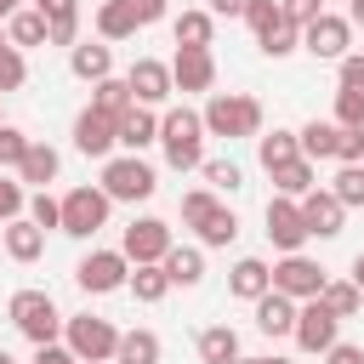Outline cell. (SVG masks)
I'll return each mask as SVG.
<instances>
[{
    "instance_id": "e0dca14e",
    "label": "cell",
    "mask_w": 364,
    "mask_h": 364,
    "mask_svg": "<svg viewBox=\"0 0 364 364\" xmlns=\"http://www.w3.org/2000/svg\"><path fill=\"white\" fill-rule=\"evenodd\" d=\"M256 307V330L262 336H296V313H301V301L296 296H284V290H267L262 301H250Z\"/></svg>"
},
{
    "instance_id": "7402d4cb",
    "label": "cell",
    "mask_w": 364,
    "mask_h": 364,
    "mask_svg": "<svg viewBox=\"0 0 364 364\" xmlns=\"http://www.w3.org/2000/svg\"><path fill=\"white\" fill-rule=\"evenodd\" d=\"M256 46H262V57H273V63H279V57H290V51H301V23L279 11V17H273V23L262 28V34H256Z\"/></svg>"
},
{
    "instance_id": "c3c4849f",
    "label": "cell",
    "mask_w": 364,
    "mask_h": 364,
    "mask_svg": "<svg viewBox=\"0 0 364 364\" xmlns=\"http://www.w3.org/2000/svg\"><path fill=\"white\" fill-rule=\"evenodd\" d=\"M34 364H85L74 347H57V341H46V347H34Z\"/></svg>"
},
{
    "instance_id": "83f0119b",
    "label": "cell",
    "mask_w": 364,
    "mask_h": 364,
    "mask_svg": "<svg viewBox=\"0 0 364 364\" xmlns=\"http://www.w3.org/2000/svg\"><path fill=\"white\" fill-rule=\"evenodd\" d=\"M57 148L51 142H28V154H23V165H17V176L23 182H34V188H46V182H57Z\"/></svg>"
},
{
    "instance_id": "ffe728a7",
    "label": "cell",
    "mask_w": 364,
    "mask_h": 364,
    "mask_svg": "<svg viewBox=\"0 0 364 364\" xmlns=\"http://www.w3.org/2000/svg\"><path fill=\"white\" fill-rule=\"evenodd\" d=\"M34 11L51 23V46H80V0H34Z\"/></svg>"
},
{
    "instance_id": "7bdbcfd3",
    "label": "cell",
    "mask_w": 364,
    "mask_h": 364,
    "mask_svg": "<svg viewBox=\"0 0 364 364\" xmlns=\"http://www.w3.org/2000/svg\"><path fill=\"white\" fill-rule=\"evenodd\" d=\"M28 216H34L40 228H63V199H51V193L40 188V193L28 199Z\"/></svg>"
},
{
    "instance_id": "9c48e42d",
    "label": "cell",
    "mask_w": 364,
    "mask_h": 364,
    "mask_svg": "<svg viewBox=\"0 0 364 364\" xmlns=\"http://www.w3.org/2000/svg\"><path fill=\"white\" fill-rule=\"evenodd\" d=\"M324 267L313 262V256H301V250H290L284 262H273V290H284V296H296V301H313L318 290H324Z\"/></svg>"
},
{
    "instance_id": "b9f144b4",
    "label": "cell",
    "mask_w": 364,
    "mask_h": 364,
    "mask_svg": "<svg viewBox=\"0 0 364 364\" xmlns=\"http://www.w3.org/2000/svg\"><path fill=\"white\" fill-rule=\"evenodd\" d=\"M23 205H28L23 176H17V182H11V176H0V222H17V216H23Z\"/></svg>"
},
{
    "instance_id": "816d5d0a",
    "label": "cell",
    "mask_w": 364,
    "mask_h": 364,
    "mask_svg": "<svg viewBox=\"0 0 364 364\" xmlns=\"http://www.w3.org/2000/svg\"><path fill=\"white\" fill-rule=\"evenodd\" d=\"M324 364H364V347H347V341H336V347L324 353Z\"/></svg>"
},
{
    "instance_id": "bcb514c9",
    "label": "cell",
    "mask_w": 364,
    "mask_h": 364,
    "mask_svg": "<svg viewBox=\"0 0 364 364\" xmlns=\"http://www.w3.org/2000/svg\"><path fill=\"white\" fill-rule=\"evenodd\" d=\"M279 11H284V6H279V0H250V11H245V23H250V28H256V34H262V28H267V23H273V17H279Z\"/></svg>"
},
{
    "instance_id": "74e56055",
    "label": "cell",
    "mask_w": 364,
    "mask_h": 364,
    "mask_svg": "<svg viewBox=\"0 0 364 364\" xmlns=\"http://www.w3.org/2000/svg\"><path fill=\"white\" fill-rule=\"evenodd\" d=\"M199 171H205V182H210L216 193H239V188H245V171H239L233 159H205Z\"/></svg>"
},
{
    "instance_id": "6f0895ef",
    "label": "cell",
    "mask_w": 364,
    "mask_h": 364,
    "mask_svg": "<svg viewBox=\"0 0 364 364\" xmlns=\"http://www.w3.org/2000/svg\"><path fill=\"white\" fill-rule=\"evenodd\" d=\"M11 11H17V0H0V23H6V17H11Z\"/></svg>"
},
{
    "instance_id": "4fadbf2b",
    "label": "cell",
    "mask_w": 364,
    "mask_h": 364,
    "mask_svg": "<svg viewBox=\"0 0 364 364\" xmlns=\"http://www.w3.org/2000/svg\"><path fill=\"white\" fill-rule=\"evenodd\" d=\"M336 324H341V318H336L318 296L301 301V313H296V347H301V353H330V347H336Z\"/></svg>"
},
{
    "instance_id": "277c9868",
    "label": "cell",
    "mask_w": 364,
    "mask_h": 364,
    "mask_svg": "<svg viewBox=\"0 0 364 364\" xmlns=\"http://www.w3.org/2000/svg\"><path fill=\"white\" fill-rule=\"evenodd\" d=\"M11 324H17L34 347H46V341H57V336H63V324H68V318L57 313V301H51L46 290H17V296H11Z\"/></svg>"
},
{
    "instance_id": "5b68a950",
    "label": "cell",
    "mask_w": 364,
    "mask_h": 364,
    "mask_svg": "<svg viewBox=\"0 0 364 364\" xmlns=\"http://www.w3.org/2000/svg\"><path fill=\"white\" fill-rule=\"evenodd\" d=\"M63 336H68V347H74L85 364H108L114 347H119V330H114L108 318H97V313H74V318L63 324Z\"/></svg>"
},
{
    "instance_id": "9a60e30c",
    "label": "cell",
    "mask_w": 364,
    "mask_h": 364,
    "mask_svg": "<svg viewBox=\"0 0 364 364\" xmlns=\"http://www.w3.org/2000/svg\"><path fill=\"white\" fill-rule=\"evenodd\" d=\"M125 80H131V97H136V102H148V108H154V102H165V97L176 91L171 63H159V57H136Z\"/></svg>"
},
{
    "instance_id": "94428289",
    "label": "cell",
    "mask_w": 364,
    "mask_h": 364,
    "mask_svg": "<svg viewBox=\"0 0 364 364\" xmlns=\"http://www.w3.org/2000/svg\"><path fill=\"white\" fill-rule=\"evenodd\" d=\"M0 125H6V119H0Z\"/></svg>"
},
{
    "instance_id": "5bb4252c",
    "label": "cell",
    "mask_w": 364,
    "mask_h": 364,
    "mask_svg": "<svg viewBox=\"0 0 364 364\" xmlns=\"http://www.w3.org/2000/svg\"><path fill=\"white\" fill-rule=\"evenodd\" d=\"M171 80H176V91H210V85H216V57H210L205 46H176Z\"/></svg>"
},
{
    "instance_id": "f546056e",
    "label": "cell",
    "mask_w": 364,
    "mask_h": 364,
    "mask_svg": "<svg viewBox=\"0 0 364 364\" xmlns=\"http://www.w3.org/2000/svg\"><path fill=\"white\" fill-rule=\"evenodd\" d=\"M336 148H341V125H336V119L301 125V154H307V159H336Z\"/></svg>"
},
{
    "instance_id": "8992f818",
    "label": "cell",
    "mask_w": 364,
    "mask_h": 364,
    "mask_svg": "<svg viewBox=\"0 0 364 364\" xmlns=\"http://www.w3.org/2000/svg\"><path fill=\"white\" fill-rule=\"evenodd\" d=\"M347 46H353V23H347V17L318 11L313 23H301V51H307V57H318V63H341Z\"/></svg>"
},
{
    "instance_id": "7c38bea8",
    "label": "cell",
    "mask_w": 364,
    "mask_h": 364,
    "mask_svg": "<svg viewBox=\"0 0 364 364\" xmlns=\"http://www.w3.org/2000/svg\"><path fill=\"white\" fill-rule=\"evenodd\" d=\"M119 250H125L131 262H165V250H171V222H159V216H136V222L125 228Z\"/></svg>"
},
{
    "instance_id": "ee69618b",
    "label": "cell",
    "mask_w": 364,
    "mask_h": 364,
    "mask_svg": "<svg viewBox=\"0 0 364 364\" xmlns=\"http://www.w3.org/2000/svg\"><path fill=\"white\" fill-rule=\"evenodd\" d=\"M23 154H28V136L17 125H0V171L6 165H23Z\"/></svg>"
},
{
    "instance_id": "6da1fadb",
    "label": "cell",
    "mask_w": 364,
    "mask_h": 364,
    "mask_svg": "<svg viewBox=\"0 0 364 364\" xmlns=\"http://www.w3.org/2000/svg\"><path fill=\"white\" fill-rule=\"evenodd\" d=\"M205 114H193V108H171L165 119H159V148H165V165L171 171H199L205 165Z\"/></svg>"
},
{
    "instance_id": "4316f807",
    "label": "cell",
    "mask_w": 364,
    "mask_h": 364,
    "mask_svg": "<svg viewBox=\"0 0 364 364\" xmlns=\"http://www.w3.org/2000/svg\"><path fill=\"white\" fill-rule=\"evenodd\" d=\"M6 40L23 51V46H51V23L40 11H11L6 17Z\"/></svg>"
},
{
    "instance_id": "7dc6e473",
    "label": "cell",
    "mask_w": 364,
    "mask_h": 364,
    "mask_svg": "<svg viewBox=\"0 0 364 364\" xmlns=\"http://www.w3.org/2000/svg\"><path fill=\"white\" fill-rule=\"evenodd\" d=\"M336 68H341V85H353V91H364V51H347V57H341Z\"/></svg>"
},
{
    "instance_id": "e575fe53",
    "label": "cell",
    "mask_w": 364,
    "mask_h": 364,
    "mask_svg": "<svg viewBox=\"0 0 364 364\" xmlns=\"http://www.w3.org/2000/svg\"><path fill=\"white\" fill-rule=\"evenodd\" d=\"M318 301L336 313V318H353L358 307H364V290L353 284V279H324V290H318Z\"/></svg>"
},
{
    "instance_id": "ac0fdd59",
    "label": "cell",
    "mask_w": 364,
    "mask_h": 364,
    "mask_svg": "<svg viewBox=\"0 0 364 364\" xmlns=\"http://www.w3.org/2000/svg\"><path fill=\"white\" fill-rule=\"evenodd\" d=\"M228 290H233L239 301H262V296L273 290V267H267L262 256H239L233 273H228Z\"/></svg>"
},
{
    "instance_id": "3957f363",
    "label": "cell",
    "mask_w": 364,
    "mask_h": 364,
    "mask_svg": "<svg viewBox=\"0 0 364 364\" xmlns=\"http://www.w3.org/2000/svg\"><path fill=\"white\" fill-rule=\"evenodd\" d=\"M154 188H159V176H154V165H148L142 154H114V159H102V193H108V199L142 205V199H154Z\"/></svg>"
},
{
    "instance_id": "44dd1931",
    "label": "cell",
    "mask_w": 364,
    "mask_h": 364,
    "mask_svg": "<svg viewBox=\"0 0 364 364\" xmlns=\"http://www.w3.org/2000/svg\"><path fill=\"white\" fill-rule=\"evenodd\" d=\"M68 68H74V80H108L114 74V51L108 46H97V40H80V46H68Z\"/></svg>"
},
{
    "instance_id": "91938a15",
    "label": "cell",
    "mask_w": 364,
    "mask_h": 364,
    "mask_svg": "<svg viewBox=\"0 0 364 364\" xmlns=\"http://www.w3.org/2000/svg\"><path fill=\"white\" fill-rule=\"evenodd\" d=\"M358 165H364V159H358Z\"/></svg>"
},
{
    "instance_id": "db71d44e",
    "label": "cell",
    "mask_w": 364,
    "mask_h": 364,
    "mask_svg": "<svg viewBox=\"0 0 364 364\" xmlns=\"http://www.w3.org/2000/svg\"><path fill=\"white\" fill-rule=\"evenodd\" d=\"M347 23H353V28H364V0H347Z\"/></svg>"
},
{
    "instance_id": "d4e9b609",
    "label": "cell",
    "mask_w": 364,
    "mask_h": 364,
    "mask_svg": "<svg viewBox=\"0 0 364 364\" xmlns=\"http://www.w3.org/2000/svg\"><path fill=\"white\" fill-rule=\"evenodd\" d=\"M165 273H171V284L193 290V284L205 279V250H199V245H171V250H165Z\"/></svg>"
},
{
    "instance_id": "1f68e13d",
    "label": "cell",
    "mask_w": 364,
    "mask_h": 364,
    "mask_svg": "<svg viewBox=\"0 0 364 364\" xmlns=\"http://www.w3.org/2000/svg\"><path fill=\"white\" fill-rule=\"evenodd\" d=\"M142 23H136V11L125 6V0H102V11H97V34L102 40H131Z\"/></svg>"
},
{
    "instance_id": "cb8c5ba5",
    "label": "cell",
    "mask_w": 364,
    "mask_h": 364,
    "mask_svg": "<svg viewBox=\"0 0 364 364\" xmlns=\"http://www.w3.org/2000/svg\"><path fill=\"white\" fill-rule=\"evenodd\" d=\"M256 154H262V171H279V165H290V159H301V131H267V136H256Z\"/></svg>"
},
{
    "instance_id": "2e32d148",
    "label": "cell",
    "mask_w": 364,
    "mask_h": 364,
    "mask_svg": "<svg viewBox=\"0 0 364 364\" xmlns=\"http://www.w3.org/2000/svg\"><path fill=\"white\" fill-rule=\"evenodd\" d=\"M301 216H307V233L336 239V233H341V222H347V205H341L330 188H313V193H301Z\"/></svg>"
},
{
    "instance_id": "f35d334b",
    "label": "cell",
    "mask_w": 364,
    "mask_h": 364,
    "mask_svg": "<svg viewBox=\"0 0 364 364\" xmlns=\"http://www.w3.org/2000/svg\"><path fill=\"white\" fill-rule=\"evenodd\" d=\"M330 193L353 210V205H364V165H341L336 171V182H330Z\"/></svg>"
},
{
    "instance_id": "d6a6232c",
    "label": "cell",
    "mask_w": 364,
    "mask_h": 364,
    "mask_svg": "<svg viewBox=\"0 0 364 364\" xmlns=\"http://www.w3.org/2000/svg\"><path fill=\"white\" fill-rule=\"evenodd\" d=\"M91 108H102V114H131L136 108V97H131V80H97L91 85Z\"/></svg>"
},
{
    "instance_id": "f1b7e54d",
    "label": "cell",
    "mask_w": 364,
    "mask_h": 364,
    "mask_svg": "<svg viewBox=\"0 0 364 364\" xmlns=\"http://www.w3.org/2000/svg\"><path fill=\"white\" fill-rule=\"evenodd\" d=\"M114 364H159V336L154 330H119Z\"/></svg>"
},
{
    "instance_id": "7a4b0ae2",
    "label": "cell",
    "mask_w": 364,
    "mask_h": 364,
    "mask_svg": "<svg viewBox=\"0 0 364 364\" xmlns=\"http://www.w3.org/2000/svg\"><path fill=\"white\" fill-rule=\"evenodd\" d=\"M205 131H210V136H228V142L262 136V102L245 97V91H210V102H205Z\"/></svg>"
},
{
    "instance_id": "681fc988",
    "label": "cell",
    "mask_w": 364,
    "mask_h": 364,
    "mask_svg": "<svg viewBox=\"0 0 364 364\" xmlns=\"http://www.w3.org/2000/svg\"><path fill=\"white\" fill-rule=\"evenodd\" d=\"M279 6H284V17H296V23H313V17L324 11L318 0H279Z\"/></svg>"
},
{
    "instance_id": "30bf717a",
    "label": "cell",
    "mask_w": 364,
    "mask_h": 364,
    "mask_svg": "<svg viewBox=\"0 0 364 364\" xmlns=\"http://www.w3.org/2000/svg\"><path fill=\"white\" fill-rule=\"evenodd\" d=\"M114 142H119V114H102V108H85L74 119V148L85 159H114Z\"/></svg>"
},
{
    "instance_id": "8fae6325",
    "label": "cell",
    "mask_w": 364,
    "mask_h": 364,
    "mask_svg": "<svg viewBox=\"0 0 364 364\" xmlns=\"http://www.w3.org/2000/svg\"><path fill=\"white\" fill-rule=\"evenodd\" d=\"M267 239L290 256V250H301L313 233H307V216H301V199H290V193H279V199H267Z\"/></svg>"
},
{
    "instance_id": "f5cc1de1",
    "label": "cell",
    "mask_w": 364,
    "mask_h": 364,
    "mask_svg": "<svg viewBox=\"0 0 364 364\" xmlns=\"http://www.w3.org/2000/svg\"><path fill=\"white\" fill-rule=\"evenodd\" d=\"M250 0H210V17H245Z\"/></svg>"
},
{
    "instance_id": "ab89813d",
    "label": "cell",
    "mask_w": 364,
    "mask_h": 364,
    "mask_svg": "<svg viewBox=\"0 0 364 364\" xmlns=\"http://www.w3.org/2000/svg\"><path fill=\"white\" fill-rule=\"evenodd\" d=\"M23 80H28V63H23V51L0 34V91H17Z\"/></svg>"
},
{
    "instance_id": "484cf974",
    "label": "cell",
    "mask_w": 364,
    "mask_h": 364,
    "mask_svg": "<svg viewBox=\"0 0 364 364\" xmlns=\"http://www.w3.org/2000/svg\"><path fill=\"white\" fill-rule=\"evenodd\" d=\"M125 290H131L136 301H159V296L171 290V273H165V262H131V279H125Z\"/></svg>"
},
{
    "instance_id": "8d00e7d4",
    "label": "cell",
    "mask_w": 364,
    "mask_h": 364,
    "mask_svg": "<svg viewBox=\"0 0 364 364\" xmlns=\"http://www.w3.org/2000/svg\"><path fill=\"white\" fill-rule=\"evenodd\" d=\"M233 233H239V216H233L228 205H216V210L205 216V228H199V245L216 250V245H233Z\"/></svg>"
},
{
    "instance_id": "11a10c76",
    "label": "cell",
    "mask_w": 364,
    "mask_h": 364,
    "mask_svg": "<svg viewBox=\"0 0 364 364\" xmlns=\"http://www.w3.org/2000/svg\"><path fill=\"white\" fill-rule=\"evenodd\" d=\"M353 284H358V290H364V250H358V256H353Z\"/></svg>"
},
{
    "instance_id": "d590c367",
    "label": "cell",
    "mask_w": 364,
    "mask_h": 364,
    "mask_svg": "<svg viewBox=\"0 0 364 364\" xmlns=\"http://www.w3.org/2000/svg\"><path fill=\"white\" fill-rule=\"evenodd\" d=\"M171 34H176V46H205V51H210L216 17H210V11H182V17L171 23Z\"/></svg>"
},
{
    "instance_id": "603a6c76",
    "label": "cell",
    "mask_w": 364,
    "mask_h": 364,
    "mask_svg": "<svg viewBox=\"0 0 364 364\" xmlns=\"http://www.w3.org/2000/svg\"><path fill=\"white\" fill-rule=\"evenodd\" d=\"M148 142H159V119H154V108H148V102H136L131 114H119V148L142 154Z\"/></svg>"
},
{
    "instance_id": "ba28073f",
    "label": "cell",
    "mask_w": 364,
    "mask_h": 364,
    "mask_svg": "<svg viewBox=\"0 0 364 364\" xmlns=\"http://www.w3.org/2000/svg\"><path fill=\"white\" fill-rule=\"evenodd\" d=\"M131 279V256L125 250H91L80 267H74V284L85 290V296H108V290H119Z\"/></svg>"
},
{
    "instance_id": "680465c9",
    "label": "cell",
    "mask_w": 364,
    "mask_h": 364,
    "mask_svg": "<svg viewBox=\"0 0 364 364\" xmlns=\"http://www.w3.org/2000/svg\"><path fill=\"white\" fill-rule=\"evenodd\" d=\"M0 364H11V353H6V347H0Z\"/></svg>"
},
{
    "instance_id": "f907efd6",
    "label": "cell",
    "mask_w": 364,
    "mask_h": 364,
    "mask_svg": "<svg viewBox=\"0 0 364 364\" xmlns=\"http://www.w3.org/2000/svg\"><path fill=\"white\" fill-rule=\"evenodd\" d=\"M125 6H131V11H136V23H142V28H148V23H159V17H165V0H125Z\"/></svg>"
},
{
    "instance_id": "836d02e7",
    "label": "cell",
    "mask_w": 364,
    "mask_h": 364,
    "mask_svg": "<svg viewBox=\"0 0 364 364\" xmlns=\"http://www.w3.org/2000/svg\"><path fill=\"white\" fill-rule=\"evenodd\" d=\"M273 176V188L279 193H290V199H301V193H313L318 182H313V159L301 154V159H290V165H279V171H267Z\"/></svg>"
},
{
    "instance_id": "9f6ffc18",
    "label": "cell",
    "mask_w": 364,
    "mask_h": 364,
    "mask_svg": "<svg viewBox=\"0 0 364 364\" xmlns=\"http://www.w3.org/2000/svg\"><path fill=\"white\" fill-rule=\"evenodd\" d=\"M233 364H290V358H233Z\"/></svg>"
},
{
    "instance_id": "60d3db41",
    "label": "cell",
    "mask_w": 364,
    "mask_h": 364,
    "mask_svg": "<svg viewBox=\"0 0 364 364\" xmlns=\"http://www.w3.org/2000/svg\"><path fill=\"white\" fill-rule=\"evenodd\" d=\"M336 125H364V91H353V85L336 91Z\"/></svg>"
},
{
    "instance_id": "52a82bcc",
    "label": "cell",
    "mask_w": 364,
    "mask_h": 364,
    "mask_svg": "<svg viewBox=\"0 0 364 364\" xmlns=\"http://www.w3.org/2000/svg\"><path fill=\"white\" fill-rule=\"evenodd\" d=\"M108 193L102 188H74V193H63V233L68 239H91L97 228H108Z\"/></svg>"
},
{
    "instance_id": "f6af8a7d",
    "label": "cell",
    "mask_w": 364,
    "mask_h": 364,
    "mask_svg": "<svg viewBox=\"0 0 364 364\" xmlns=\"http://www.w3.org/2000/svg\"><path fill=\"white\" fill-rule=\"evenodd\" d=\"M341 165H358L364 159V125H341V148H336Z\"/></svg>"
},
{
    "instance_id": "4dcf8cb0",
    "label": "cell",
    "mask_w": 364,
    "mask_h": 364,
    "mask_svg": "<svg viewBox=\"0 0 364 364\" xmlns=\"http://www.w3.org/2000/svg\"><path fill=\"white\" fill-rule=\"evenodd\" d=\"M199 358H205V364H233V358H239V336H233V324H210V330H199Z\"/></svg>"
},
{
    "instance_id": "d6986e66",
    "label": "cell",
    "mask_w": 364,
    "mask_h": 364,
    "mask_svg": "<svg viewBox=\"0 0 364 364\" xmlns=\"http://www.w3.org/2000/svg\"><path fill=\"white\" fill-rule=\"evenodd\" d=\"M6 256L11 262H40V250H46V228L34 222V216H17V222H6Z\"/></svg>"
}]
</instances>
